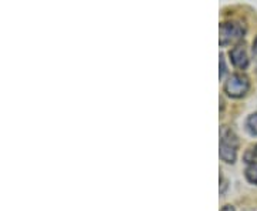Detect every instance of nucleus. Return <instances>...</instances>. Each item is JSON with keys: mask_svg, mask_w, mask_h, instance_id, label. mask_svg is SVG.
Returning a JSON list of instances; mask_svg holds the SVG:
<instances>
[{"mask_svg": "<svg viewBox=\"0 0 257 211\" xmlns=\"http://www.w3.org/2000/svg\"><path fill=\"white\" fill-rule=\"evenodd\" d=\"M239 140L236 134L227 127H223L220 131V158L226 163H234L237 156Z\"/></svg>", "mask_w": 257, "mask_h": 211, "instance_id": "1", "label": "nucleus"}, {"mask_svg": "<svg viewBox=\"0 0 257 211\" xmlns=\"http://www.w3.org/2000/svg\"><path fill=\"white\" fill-rule=\"evenodd\" d=\"M246 33V26L240 22H224L220 25V45L227 46L237 42Z\"/></svg>", "mask_w": 257, "mask_h": 211, "instance_id": "2", "label": "nucleus"}, {"mask_svg": "<svg viewBox=\"0 0 257 211\" xmlns=\"http://www.w3.org/2000/svg\"><path fill=\"white\" fill-rule=\"evenodd\" d=\"M250 87V82L244 74H233L229 80L224 84V92L229 94L230 97L239 99L243 97L247 93Z\"/></svg>", "mask_w": 257, "mask_h": 211, "instance_id": "3", "label": "nucleus"}, {"mask_svg": "<svg viewBox=\"0 0 257 211\" xmlns=\"http://www.w3.org/2000/svg\"><path fill=\"white\" fill-rule=\"evenodd\" d=\"M230 59H231V63L237 69L244 70L248 66L247 53H246V49L243 45H237L233 50H230Z\"/></svg>", "mask_w": 257, "mask_h": 211, "instance_id": "4", "label": "nucleus"}, {"mask_svg": "<svg viewBox=\"0 0 257 211\" xmlns=\"http://www.w3.org/2000/svg\"><path fill=\"white\" fill-rule=\"evenodd\" d=\"M246 177L250 183L257 185V163L248 164V167L246 168Z\"/></svg>", "mask_w": 257, "mask_h": 211, "instance_id": "5", "label": "nucleus"}, {"mask_svg": "<svg viewBox=\"0 0 257 211\" xmlns=\"http://www.w3.org/2000/svg\"><path fill=\"white\" fill-rule=\"evenodd\" d=\"M246 127L250 131V134L253 136H257V113L248 116L247 121H246Z\"/></svg>", "mask_w": 257, "mask_h": 211, "instance_id": "6", "label": "nucleus"}, {"mask_svg": "<svg viewBox=\"0 0 257 211\" xmlns=\"http://www.w3.org/2000/svg\"><path fill=\"white\" fill-rule=\"evenodd\" d=\"M246 161H247L248 164H253V163H257V144L253 148H250L247 153H246Z\"/></svg>", "mask_w": 257, "mask_h": 211, "instance_id": "7", "label": "nucleus"}, {"mask_svg": "<svg viewBox=\"0 0 257 211\" xmlns=\"http://www.w3.org/2000/svg\"><path fill=\"white\" fill-rule=\"evenodd\" d=\"M226 73V66H224V59H223V56H220V79L224 76Z\"/></svg>", "mask_w": 257, "mask_h": 211, "instance_id": "8", "label": "nucleus"}, {"mask_svg": "<svg viewBox=\"0 0 257 211\" xmlns=\"http://www.w3.org/2000/svg\"><path fill=\"white\" fill-rule=\"evenodd\" d=\"M220 211H234V207L233 205H224Z\"/></svg>", "mask_w": 257, "mask_h": 211, "instance_id": "9", "label": "nucleus"}, {"mask_svg": "<svg viewBox=\"0 0 257 211\" xmlns=\"http://www.w3.org/2000/svg\"><path fill=\"white\" fill-rule=\"evenodd\" d=\"M253 53L257 55V36L256 39H254V42H253Z\"/></svg>", "mask_w": 257, "mask_h": 211, "instance_id": "10", "label": "nucleus"}]
</instances>
